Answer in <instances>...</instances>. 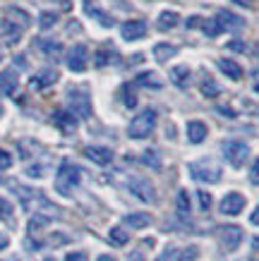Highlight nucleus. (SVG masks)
<instances>
[{
  "label": "nucleus",
  "mask_w": 259,
  "mask_h": 261,
  "mask_svg": "<svg viewBox=\"0 0 259 261\" xmlns=\"http://www.w3.org/2000/svg\"><path fill=\"white\" fill-rule=\"evenodd\" d=\"M79 180H82V170L70 161H63L58 168V175H55V190L60 194H70L79 185Z\"/></svg>",
  "instance_id": "f257e3e1"
},
{
  "label": "nucleus",
  "mask_w": 259,
  "mask_h": 261,
  "mask_svg": "<svg viewBox=\"0 0 259 261\" xmlns=\"http://www.w3.org/2000/svg\"><path fill=\"white\" fill-rule=\"evenodd\" d=\"M192 180L197 182H219L221 180V166L214 159H197L187 166Z\"/></svg>",
  "instance_id": "f03ea898"
},
{
  "label": "nucleus",
  "mask_w": 259,
  "mask_h": 261,
  "mask_svg": "<svg viewBox=\"0 0 259 261\" xmlns=\"http://www.w3.org/2000/svg\"><path fill=\"white\" fill-rule=\"evenodd\" d=\"M156 127V111H151V108H147V111H142L137 118L130 122V137L132 139H144V137L151 135V129Z\"/></svg>",
  "instance_id": "7ed1b4c3"
},
{
  "label": "nucleus",
  "mask_w": 259,
  "mask_h": 261,
  "mask_svg": "<svg viewBox=\"0 0 259 261\" xmlns=\"http://www.w3.org/2000/svg\"><path fill=\"white\" fill-rule=\"evenodd\" d=\"M221 151H223L226 161H228V163H230L233 168L245 166V163H247V159H250V146H247L245 142H236V139H230V142H223Z\"/></svg>",
  "instance_id": "20e7f679"
},
{
  "label": "nucleus",
  "mask_w": 259,
  "mask_h": 261,
  "mask_svg": "<svg viewBox=\"0 0 259 261\" xmlns=\"http://www.w3.org/2000/svg\"><path fill=\"white\" fill-rule=\"evenodd\" d=\"M70 113L75 118H89L91 115V98L84 89H75L70 91Z\"/></svg>",
  "instance_id": "39448f33"
},
{
  "label": "nucleus",
  "mask_w": 259,
  "mask_h": 261,
  "mask_svg": "<svg viewBox=\"0 0 259 261\" xmlns=\"http://www.w3.org/2000/svg\"><path fill=\"white\" fill-rule=\"evenodd\" d=\"M219 240L226 252H236L243 242V230L238 225H223V228H219Z\"/></svg>",
  "instance_id": "423d86ee"
},
{
  "label": "nucleus",
  "mask_w": 259,
  "mask_h": 261,
  "mask_svg": "<svg viewBox=\"0 0 259 261\" xmlns=\"http://www.w3.org/2000/svg\"><path fill=\"white\" fill-rule=\"evenodd\" d=\"M130 192H132L139 201H147V204H151V201L156 199V190H154V185H151L149 180H144V177H134V180L130 182Z\"/></svg>",
  "instance_id": "0eeeda50"
},
{
  "label": "nucleus",
  "mask_w": 259,
  "mask_h": 261,
  "mask_svg": "<svg viewBox=\"0 0 259 261\" xmlns=\"http://www.w3.org/2000/svg\"><path fill=\"white\" fill-rule=\"evenodd\" d=\"M86 60H89V50H86V46L77 43V46L70 50V56H67V67H70L72 72H84L86 65H89Z\"/></svg>",
  "instance_id": "6e6552de"
},
{
  "label": "nucleus",
  "mask_w": 259,
  "mask_h": 261,
  "mask_svg": "<svg viewBox=\"0 0 259 261\" xmlns=\"http://www.w3.org/2000/svg\"><path fill=\"white\" fill-rule=\"evenodd\" d=\"M243 208H245V197L240 192H230L221 201V214H226V216H238Z\"/></svg>",
  "instance_id": "1a4fd4ad"
},
{
  "label": "nucleus",
  "mask_w": 259,
  "mask_h": 261,
  "mask_svg": "<svg viewBox=\"0 0 259 261\" xmlns=\"http://www.w3.org/2000/svg\"><path fill=\"white\" fill-rule=\"evenodd\" d=\"M216 24L221 27V32H223V29H228V32H240V29H245L243 17L233 15V12H228V10H221L219 15H216Z\"/></svg>",
  "instance_id": "9d476101"
},
{
  "label": "nucleus",
  "mask_w": 259,
  "mask_h": 261,
  "mask_svg": "<svg viewBox=\"0 0 259 261\" xmlns=\"http://www.w3.org/2000/svg\"><path fill=\"white\" fill-rule=\"evenodd\" d=\"M84 156L89 161L99 163V166H108L110 161H113V151L106 149V146H86V149H84Z\"/></svg>",
  "instance_id": "9b49d317"
},
{
  "label": "nucleus",
  "mask_w": 259,
  "mask_h": 261,
  "mask_svg": "<svg viewBox=\"0 0 259 261\" xmlns=\"http://www.w3.org/2000/svg\"><path fill=\"white\" fill-rule=\"evenodd\" d=\"M120 34H123V39L125 41H137V39H142V36L147 34V24L139 22V19L125 22L123 24V29H120Z\"/></svg>",
  "instance_id": "f8f14e48"
},
{
  "label": "nucleus",
  "mask_w": 259,
  "mask_h": 261,
  "mask_svg": "<svg viewBox=\"0 0 259 261\" xmlns=\"http://www.w3.org/2000/svg\"><path fill=\"white\" fill-rule=\"evenodd\" d=\"M0 39L12 46V43H17V41L22 39V29H19L15 22H8V19H3V22H0Z\"/></svg>",
  "instance_id": "ddd939ff"
},
{
  "label": "nucleus",
  "mask_w": 259,
  "mask_h": 261,
  "mask_svg": "<svg viewBox=\"0 0 259 261\" xmlns=\"http://www.w3.org/2000/svg\"><path fill=\"white\" fill-rule=\"evenodd\" d=\"M17 84H19V80H17V72L15 70L0 72V94L12 96L17 91Z\"/></svg>",
  "instance_id": "4468645a"
},
{
  "label": "nucleus",
  "mask_w": 259,
  "mask_h": 261,
  "mask_svg": "<svg viewBox=\"0 0 259 261\" xmlns=\"http://www.w3.org/2000/svg\"><path fill=\"white\" fill-rule=\"evenodd\" d=\"M206 135H209V129H206L204 122H199V120L187 122V139L192 144H202L206 139Z\"/></svg>",
  "instance_id": "2eb2a0df"
},
{
  "label": "nucleus",
  "mask_w": 259,
  "mask_h": 261,
  "mask_svg": "<svg viewBox=\"0 0 259 261\" xmlns=\"http://www.w3.org/2000/svg\"><path fill=\"white\" fill-rule=\"evenodd\" d=\"M216 65H219V70L226 74L228 80H236V82H238L240 77H243V67H240L236 60H226V58H219V60H216Z\"/></svg>",
  "instance_id": "dca6fc26"
},
{
  "label": "nucleus",
  "mask_w": 259,
  "mask_h": 261,
  "mask_svg": "<svg viewBox=\"0 0 259 261\" xmlns=\"http://www.w3.org/2000/svg\"><path fill=\"white\" fill-rule=\"evenodd\" d=\"M53 122L60 127L63 132H72V129L77 127V118H75L70 111H58V113H53Z\"/></svg>",
  "instance_id": "f3484780"
},
{
  "label": "nucleus",
  "mask_w": 259,
  "mask_h": 261,
  "mask_svg": "<svg viewBox=\"0 0 259 261\" xmlns=\"http://www.w3.org/2000/svg\"><path fill=\"white\" fill-rule=\"evenodd\" d=\"M55 80H58V72H55V70H43V72H39V74L32 80V89H34V91H41V89H46V87H51V84H55Z\"/></svg>",
  "instance_id": "a211bd4d"
},
{
  "label": "nucleus",
  "mask_w": 259,
  "mask_h": 261,
  "mask_svg": "<svg viewBox=\"0 0 259 261\" xmlns=\"http://www.w3.org/2000/svg\"><path fill=\"white\" fill-rule=\"evenodd\" d=\"M110 63H118V53L113 48H103V50H96L94 56V65L96 67H106Z\"/></svg>",
  "instance_id": "6ab92c4d"
},
{
  "label": "nucleus",
  "mask_w": 259,
  "mask_h": 261,
  "mask_svg": "<svg viewBox=\"0 0 259 261\" xmlns=\"http://www.w3.org/2000/svg\"><path fill=\"white\" fill-rule=\"evenodd\" d=\"M178 22H180V15H178V12H171V10H166L163 15L158 17V29H161V32H168V29H173Z\"/></svg>",
  "instance_id": "aec40b11"
},
{
  "label": "nucleus",
  "mask_w": 259,
  "mask_h": 261,
  "mask_svg": "<svg viewBox=\"0 0 259 261\" xmlns=\"http://www.w3.org/2000/svg\"><path fill=\"white\" fill-rule=\"evenodd\" d=\"M127 225H132V228H147V225H151V216L149 214H130L125 218Z\"/></svg>",
  "instance_id": "412c9836"
},
{
  "label": "nucleus",
  "mask_w": 259,
  "mask_h": 261,
  "mask_svg": "<svg viewBox=\"0 0 259 261\" xmlns=\"http://www.w3.org/2000/svg\"><path fill=\"white\" fill-rule=\"evenodd\" d=\"M171 80L178 84V87H185L190 80V67H185V65H180V67H173L171 70Z\"/></svg>",
  "instance_id": "4be33fe9"
},
{
  "label": "nucleus",
  "mask_w": 259,
  "mask_h": 261,
  "mask_svg": "<svg viewBox=\"0 0 259 261\" xmlns=\"http://www.w3.org/2000/svg\"><path fill=\"white\" fill-rule=\"evenodd\" d=\"M175 53H178V50H175L173 46H168V43H158V46L154 48V56H156L158 63H166V60H171Z\"/></svg>",
  "instance_id": "5701e85b"
},
{
  "label": "nucleus",
  "mask_w": 259,
  "mask_h": 261,
  "mask_svg": "<svg viewBox=\"0 0 259 261\" xmlns=\"http://www.w3.org/2000/svg\"><path fill=\"white\" fill-rule=\"evenodd\" d=\"M41 46V50L46 53V56H51V58H58L60 53H63V43H58V41H48V39H43L39 43Z\"/></svg>",
  "instance_id": "b1692460"
},
{
  "label": "nucleus",
  "mask_w": 259,
  "mask_h": 261,
  "mask_svg": "<svg viewBox=\"0 0 259 261\" xmlns=\"http://www.w3.org/2000/svg\"><path fill=\"white\" fill-rule=\"evenodd\" d=\"M175 206H178V214L185 218V216H190V194L185 190L178 192V201H175Z\"/></svg>",
  "instance_id": "393cba45"
},
{
  "label": "nucleus",
  "mask_w": 259,
  "mask_h": 261,
  "mask_svg": "<svg viewBox=\"0 0 259 261\" xmlns=\"http://www.w3.org/2000/svg\"><path fill=\"white\" fill-rule=\"evenodd\" d=\"M108 240H110V242H113L115 247H123V245H127L130 235H127L123 228H113V230H110V235H108Z\"/></svg>",
  "instance_id": "a878e982"
},
{
  "label": "nucleus",
  "mask_w": 259,
  "mask_h": 261,
  "mask_svg": "<svg viewBox=\"0 0 259 261\" xmlns=\"http://www.w3.org/2000/svg\"><path fill=\"white\" fill-rule=\"evenodd\" d=\"M134 87H154V89H158L161 84L156 82V74H151V72H144V74H139V77H137Z\"/></svg>",
  "instance_id": "bb28decb"
},
{
  "label": "nucleus",
  "mask_w": 259,
  "mask_h": 261,
  "mask_svg": "<svg viewBox=\"0 0 259 261\" xmlns=\"http://www.w3.org/2000/svg\"><path fill=\"white\" fill-rule=\"evenodd\" d=\"M199 89H202V94H204L206 98H216V96L221 94L219 84H216V82H214V80H204V82H202V87H199Z\"/></svg>",
  "instance_id": "cd10ccee"
},
{
  "label": "nucleus",
  "mask_w": 259,
  "mask_h": 261,
  "mask_svg": "<svg viewBox=\"0 0 259 261\" xmlns=\"http://www.w3.org/2000/svg\"><path fill=\"white\" fill-rule=\"evenodd\" d=\"M123 103L127 108H134L137 106V94H134V84H125L123 87Z\"/></svg>",
  "instance_id": "c85d7f7f"
},
{
  "label": "nucleus",
  "mask_w": 259,
  "mask_h": 261,
  "mask_svg": "<svg viewBox=\"0 0 259 261\" xmlns=\"http://www.w3.org/2000/svg\"><path fill=\"white\" fill-rule=\"evenodd\" d=\"M202 29H204V34H209V36H219L221 34V27L216 24V19H209V22H204L202 19V24H199Z\"/></svg>",
  "instance_id": "c756f323"
},
{
  "label": "nucleus",
  "mask_w": 259,
  "mask_h": 261,
  "mask_svg": "<svg viewBox=\"0 0 259 261\" xmlns=\"http://www.w3.org/2000/svg\"><path fill=\"white\" fill-rule=\"evenodd\" d=\"M86 15H91V17H99V19H101V24H103V27H110V24H113V19H110L108 15H103L101 10L91 8V5H86Z\"/></svg>",
  "instance_id": "7c9ffc66"
},
{
  "label": "nucleus",
  "mask_w": 259,
  "mask_h": 261,
  "mask_svg": "<svg viewBox=\"0 0 259 261\" xmlns=\"http://www.w3.org/2000/svg\"><path fill=\"white\" fill-rule=\"evenodd\" d=\"M58 22V17L53 15V12H43V15L39 17V24H41V29H51L53 24Z\"/></svg>",
  "instance_id": "2f4dec72"
},
{
  "label": "nucleus",
  "mask_w": 259,
  "mask_h": 261,
  "mask_svg": "<svg viewBox=\"0 0 259 261\" xmlns=\"http://www.w3.org/2000/svg\"><path fill=\"white\" fill-rule=\"evenodd\" d=\"M10 166H12V156L5 149H0V170H8Z\"/></svg>",
  "instance_id": "473e14b6"
},
{
  "label": "nucleus",
  "mask_w": 259,
  "mask_h": 261,
  "mask_svg": "<svg viewBox=\"0 0 259 261\" xmlns=\"http://www.w3.org/2000/svg\"><path fill=\"white\" fill-rule=\"evenodd\" d=\"M10 214H12V204L0 197V218H10Z\"/></svg>",
  "instance_id": "72a5a7b5"
},
{
  "label": "nucleus",
  "mask_w": 259,
  "mask_h": 261,
  "mask_svg": "<svg viewBox=\"0 0 259 261\" xmlns=\"http://www.w3.org/2000/svg\"><path fill=\"white\" fill-rule=\"evenodd\" d=\"M228 48H230V50H238V53H247V50H250L247 41H230V43H228Z\"/></svg>",
  "instance_id": "f704fd0d"
},
{
  "label": "nucleus",
  "mask_w": 259,
  "mask_h": 261,
  "mask_svg": "<svg viewBox=\"0 0 259 261\" xmlns=\"http://www.w3.org/2000/svg\"><path fill=\"white\" fill-rule=\"evenodd\" d=\"M197 197H199V206H202V211H209V206H211V194H206V192H197Z\"/></svg>",
  "instance_id": "c9c22d12"
},
{
  "label": "nucleus",
  "mask_w": 259,
  "mask_h": 261,
  "mask_svg": "<svg viewBox=\"0 0 259 261\" xmlns=\"http://www.w3.org/2000/svg\"><path fill=\"white\" fill-rule=\"evenodd\" d=\"M144 163H147V166H154V168H161V163H158L154 151H144Z\"/></svg>",
  "instance_id": "e433bc0d"
},
{
  "label": "nucleus",
  "mask_w": 259,
  "mask_h": 261,
  "mask_svg": "<svg viewBox=\"0 0 259 261\" xmlns=\"http://www.w3.org/2000/svg\"><path fill=\"white\" fill-rule=\"evenodd\" d=\"M195 259H197V247H187V249H182L180 261H195Z\"/></svg>",
  "instance_id": "4c0bfd02"
},
{
  "label": "nucleus",
  "mask_w": 259,
  "mask_h": 261,
  "mask_svg": "<svg viewBox=\"0 0 259 261\" xmlns=\"http://www.w3.org/2000/svg\"><path fill=\"white\" fill-rule=\"evenodd\" d=\"M65 261H89V256H86L84 252H72L65 256Z\"/></svg>",
  "instance_id": "58836bf2"
},
{
  "label": "nucleus",
  "mask_w": 259,
  "mask_h": 261,
  "mask_svg": "<svg viewBox=\"0 0 259 261\" xmlns=\"http://www.w3.org/2000/svg\"><path fill=\"white\" fill-rule=\"evenodd\" d=\"M257 173H259V163H257V161H254V163H252V173H250V177H252V185H257V182H259Z\"/></svg>",
  "instance_id": "ea45409f"
},
{
  "label": "nucleus",
  "mask_w": 259,
  "mask_h": 261,
  "mask_svg": "<svg viewBox=\"0 0 259 261\" xmlns=\"http://www.w3.org/2000/svg\"><path fill=\"white\" fill-rule=\"evenodd\" d=\"M202 24V17H190L187 19V29H195V27H199Z\"/></svg>",
  "instance_id": "a19ab883"
},
{
  "label": "nucleus",
  "mask_w": 259,
  "mask_h": 261,
  "mask_svg": "<svg viewBox=\"0 0 259 261\" xmlns=\"http://www.w3.org/2000/svg\"><path fill=\"white\" fill-rule=\"evenodd\" d=\"M233 3H238V5H245V8H252V5H254V0H233Z\"/></svg>",
  "instance_id": "79ce46f5"
},
{
  "label": "nucleus",
  "mask_w": 259,
  "mask_h": 261,
  "mask_svg": "<svg viewBox=\"0 0 259 261\" xmlns=\"http://www.w3.org/2000/svg\"><path fill=\"white\" fill-rule=\"evenodd\" d=\"M8 242H10V240L5 238V235H3V232H0V249H5V247H8Z\"/></svg>",
  "instance_id": "37998d69"
},
{
  "label": "nucleus",
  "mask_w": 259,
  "mask_h": 261,
  "mask_svg": "<svg viewBox=\"0 0 259 261\" xmlns=\"http://www.w3.org/2000/svg\"><path fill=\"white\" fill-rule=\"evenodd\" d=\"M96 261H115V259H113V256H106V254H103V256H99Z\"/></svg>",
  "instance_id": "c03bdc74"
},
{
  "label": "nucleus",
  "mask_w": 259,
  "mask_h": 261,
  "mask_svg": "<svg viewBox=\"0 0 259 261\" xmlns=\"http://www.w3.org/2000/svg\"><path fill=\"white\" fill-rule=\"evenodd\" d=\"M0 115H3V106H0Z\"/></svg>",
  "instance_id": "a18cd8bd"
}]
</instances>
